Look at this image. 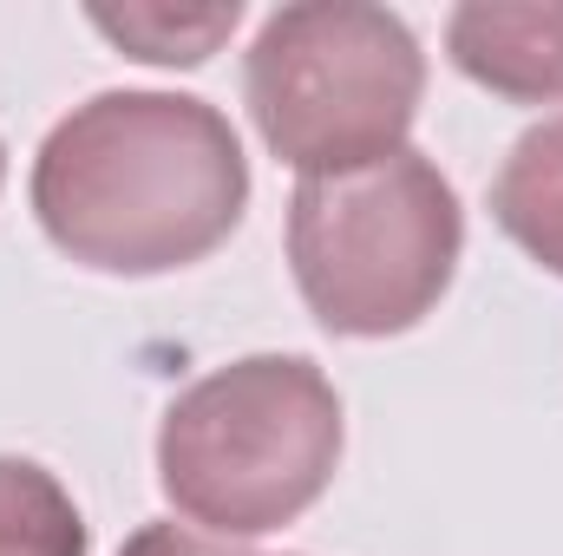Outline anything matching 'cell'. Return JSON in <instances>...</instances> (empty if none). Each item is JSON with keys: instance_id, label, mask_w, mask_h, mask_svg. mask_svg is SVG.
Segmentation results:
<instances>
[{"instance_id": "cell-1", "label": "cell", "mask_w": 563, "mask_h": 556, "mask_svg": "<svg viewBox=\"0 0 563 556\" xmlns=\"http://www.w3.org/2000/svg\"><path fill=\"white\" fill-rule=\"evenodd\" d=\"M33 216L99 276H170L217 256L250 210L236 125L190 92H92L33 157Z\"/></svg>"}, {"instance_id": "cell-2", "label": "cell", "mask_w": 563, "mask_h": 556, "mask_svg": "<svg viewBox=\"0 0 563 556\" xmlns=\"http://www.w3.org/2000/svg\"><path fill=\"white\" fill-rule=\"evenodd\" d=\"M341 393L308 354H243L190 380L157 425V491L230 544L295 524L341 465Z\"/></svg>"}, {"instance_id": "cell-3", "label": "cell", "mask_w": 563, "mask_h": 556, "mask_svg": "<svg viewBox=\"0 0 563 556\" xmlns=\"http://www.w3.org/2000/svg\"><path fill=\"white\" fill-rule=\"evenodd\" d=\"M465 210L426 151H394L341 177H301L288 197V269L308 314L347 341L420 327L452 288Z\"/></svg>"}, {"instance_id": "cell-4", "label": "cell", "mask_w": 563, "mask_h": 556, "mask_svg": "<svg viewBox=\"0 0 563 556\" xmlns=\"http://www.w3.org/2000/svg\"><path fill=\"white\" fill-rule=\"evenodd\" d=\"M243 99L288 170L341 177L407 151L426 99V53L394 7L295 0L256 26Z\"/></svg>"}, {"instance_id": "cell-5", "label": "cell", "mask_w": 563, "mask_h": 556, "mask_svg": "<svg viewBox=\"0 0 563 556\" xmlns=\"http://www.w3.org/2000/svg\"><path fill=\"white\" fill-rule=\"evenodd\" d=\"M452 66L511 99V105H558L563 99V0H465L445 13Z\"/></svg>"}, {"instance_id": "cell-6", "label": "cell", "mask_w": 563, "mask_h": 556, "mask_svg": "<svg viewBox=\"0 0 563 556\" xmlns=\"http://www.w3.org/2000/svg\"><path fill=\"white\" fill-rule=\"evenodd\" d=\"M492 216L538 269L563 276V112L505 151L492 177Z\"/></svg>"}, {"instance_id": "cell-7", "label": "cell", "mask_w": 563, "mask_h": 556, "mask_svg": "<svg viewBox=\"0 0 563 556\" xmlns=\"http://www.w3.org/2000/svg\"><path fill=\"white\" fill-rule=\"evenodd\" d=\"M0 556H92V531L73 491L33 465L0 452Z\"/></svg>"}, {"instance_id": "cell-8", "label": "cell", "mask_w": 563, "mask_h": 556, "mask_svg": "<svg viewBox=\"0 0 563 556\" xmlns=\"http://www.w3.org/2000/svg\"><path fill=\"white\" fill-rule=\"evenodd\" d=\"M86 20L125 46L132 59L151 66H203L243 20L236 0H217V7H86Z\"/></svg>"}, {"instance_id": "cell-9", "label": "cell", "mask_w": 563, "mask_h": 556, "mask_svg": "<svg viewBox=\"0 0 563 556\" xmlns=\"http://www.w3.org/2000/svg\"><path fill=\"white\" fill-rule=\"evenodd\" d=\"M119 556H223L217 544H203V537H190L184 524H144L125 537V551Z\"/></svg>"}, {"instance_id": "cell-10", "label": "cell", "mask_w": 563, "mask_h": 556, "mask_svg": "<svg viewBox=\"0 0 563 556\" xmlns=\"http://www.w3.org/2000/svg\"><path fill=\"white\" fill-rule=\"evenodd\" d=\"M0 177H7V151H0Z\"/></svg>"}]
</instances>
